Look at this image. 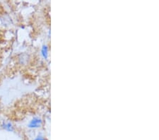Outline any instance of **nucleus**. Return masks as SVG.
<instances>
[{"instance_id":"nucleus-4","label":"nucleus","mask_w":159,"mask_h":140,"mask_svg":"<svg viewBox=\"0 0 159 140\" xmlns=\"http://www.w3.org/2000/svg\"><path fill=\"white\" fill-rule=\"evenodd\" d=\"M18 61H19V65L22 66L26 65L27 64L29 63V56L27 54H25V53H22V54H20V56H19V57H18Z\"/></svg>"},{"instance_id":"nucleus-2","label":"nucleus","mask_w":159,"mask_h":140,"mask_svg":"<svg viewBox=\"0 0 159 140\" xmlns=\"http://www.w3.org/2000/svg\"><path fill=\"white\" fill-rule=\"evenodd\" d=\"M1 129L8 132H14L15 127L12 122L10 120H4L1 123Z\"/></svg>"},{"instance_id":"nucleus-5","label":"nucleus","mask_w":159,"mask_h":140,"mask_svg":"<svg viewBox=\"0 0 159 140\" xmlns=\"http://www.w3.org/2000/svg\"><path fill=\"white\" fill-rule=\"evenodd\" d=\"M33 140H48L43 135V134H38V135L35 137Z\"/></svg>"},{"instance_id":"nucleus-1","label":"nucleus","mask_w":159,"mask_h":140,"mask_svg":"<svg viewBox=\"0 0 159 140\" xmlns=\"http://www.w3.org/2000/svg\"><path fill=\"white\" fill-rule=\"evenodd\" d=\"M43 120L40 116L35 115L30 120L27 124V127L30 129H37L43 126Z\"/></svg>"},{"instance_id":"nucleus-3","label":"nucleus","mask_w":159,"mask_h":140,"mask_svg":"<svg viewBox=\"0 0 159 140\" xmlns=\"http://www.w3.org/2000/svg\"><path fill=\"white\" fill-rule=\"evenodd\" d=\"M49 46L47 44H43L40 48V55L43 60H47L49 57Z\"/></svg>"},{"instance_id":"nucleus-6","label":"nucleus","mask_w":159,"mask_h":140,"mask_svg":"<svg viewBox=\"0 0 159 140\" xmlns=\"http://www.w3.org/2000/svg\"><path fill=\"white\" fill-rule=\"evenodd\" d=\"M16 1H19V2H22V1H24V0H16Z\"/></svg>"},{"instance_id":"nucleus-7","label":"nucleus","mask_w":159,"mask_h":140,"mask_svg":"<svg viewBox=\"0 0 159 140\" xmlns=\"http://www.w3.org/2000/svg\"><path fill=\"white\" fill-rule=\"evenodd\" d=\"M0 129H1V123H0Z\"/></svg>"}]
</instances>
